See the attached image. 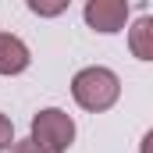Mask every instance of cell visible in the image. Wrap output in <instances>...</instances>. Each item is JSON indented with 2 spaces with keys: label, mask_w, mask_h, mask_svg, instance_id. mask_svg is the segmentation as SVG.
Segmentation results:
<instances>
[{
  "label": "cell",
  "mask_w": 153,
  "mask_h": 153,
  "mask_svg": "<svg viewBox=\"0 0 153 153\" xmlns=\"http://www.w3.org/2000/svg\"><path fill=\"white\" fill-rule=\"evenodd\" d=\"M71 96H75V103L82 111H93V114L111 111L117 103V96H121V78L111 68H100V64L82 68L71 78Z\"/></svg>",
  "instance_id": "obj_1"
},
{
  "label": "cell",
  "mask_w": 153,
  "mask_h": 153,
  "mask_svg": "<svg viewBox=\"0 0 153 153\" xmlns=\"http://www.w3.org/2000/svg\"><path fill=\"white\" fill-rule=\"evenodd\" d=\"M29 139L46 153H64L75 143V121L61 107H46V111H39L32 117V135Z\"/></svg>",
  "instance_id": "obj_2"
},
{
  "label": "cell",
  "mask_w": 153,
  "mask_h": 153,
  "mask_svg": "<svg viewBox=\"0 0 153 153\" xmlns=\"http://www.w3.org/2000/svg\"><path fill=\"white\" fill-rule=\"evenodd\" d=\"M11 143H14V125H11V117H7V114H0V153L7 150Z\"/></svg>",
  "instance_id": "obj_7"
},
{
  "label": "cell",
  "mask_w": 153,
  "mask_h": 153,
  "mask_svg": "<svg viewBox=\"0 0 153 153\" xmlns=\"http://www.w3.org/2000/svg\"><path fill=\"white\" fill-rule=\"evenodd\" d=\"M29 4V11L39 14V18H57V14H64L68 11V4L71 0H25Z\"/></svg>",
  "instance_id": "obj_6"
},
{
  "label": "cell",
  "mask_w": 153,
  "mask_h": 153,
  "mask_svg": "<svg viewBox=\"0 0 153 153\" xmlns=\"http://www.w3.org/2000/svg\"><path fill=\"white\" fill-rule=\"evenodd\" d=\"M32 64L29 46L11 32H0V75H22Z\"/></svg>",
  "instance_id": "obj_4"
},
{
  "label": "cell",
  "mask_w": 153,
  "mask_h": 153,
  "mask_svg": "<svg viewBox=\"0 0 153 153\" xmlns=\"http://www.w3.org/2000/svg\"><path fill=\"white\" fill-rule=\"evenodd\" d=\"M7 150H11V153H46V150H39V146L32 143V139H22V143H11Z\"/></svg>",
  "instance_id": "obj_8"
},
{
  "label": "cell",
  "mask_w": 153,
  "mask_h": 153,
  "mask_svg": "<svg viewBox=\"0 0 153 153\" xmlns=\"http://www.w3.org/2000/svg\"><path fill=\"white\" fill-rule=\"evenodd\" d=\"M128 22V0H85V25L111 36Z\"/></svg>",
  "instance_id": "obj_3"
},
{
  "label": "cell",
  "mask_w": 153,
  "mask_h": 153,
  "mask_svg": "<svg viewBox=\"0 0 153 153\" xmlns=\"http://www.w3.org/2000/svg\"><path fill=\"white\" fill-rule=\"evenodd\" d=\"M128 46H132V53H135L139 61H153V18L150 14H143V18L132 25Z\"/></svg>",
  "instance_id": "obj_5"
}]
</instances>
